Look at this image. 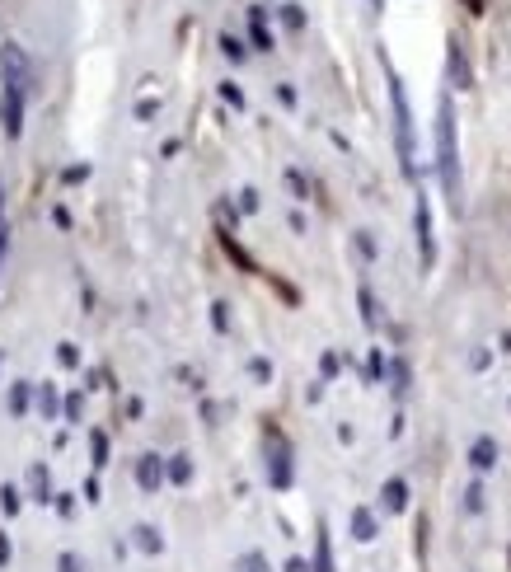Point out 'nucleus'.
I'll return each instance as SVG.
<instances>
[{
	"label": "nucleus",
	"mask_w": 511,
	"mask_h": 572,
	"mask_svg": "<svg viewBox=\"0 0 511 572\" xmlns=\"http://www.w3.org/2000/svg\"><path fill=\"white\" fill-rule=\"evenodd\" d=\"M436 169H441V183H446L451 207L460 212V146H455V108H451V99H441V108H436Z\"/></svg>",
	"instance_id": "1"
},
{
	"label": "nucleus",
	"mask_w": 511,
	"mask_h": 572,
	"mask_svg": "<svg viewBox=\"0 0 511 572\" xmlns=\"http://www.w3.org/2000/svg\"><path fill=\"white\" fill-rule=\"evenodd\" d=\"M389 76V103H394V136H399V160H404V174H413V113H409V94L399 85V76L385 66Z\"/></svg>",
	"instance_id": "2"
},
{
	"label": "nucleus",
	"mask_w": 511,
	"mask_h": 572,
	"mask_svg": "<svg viewBox=\"0 0 511 572\" xmlns=\"http://www.w3.org/2000/svg\"><path fill=\"white\" fill-rule=\"evenodd\" d=\"M418 244H422V263L432 268L436 244H432V212H427V202H418Z\"/></svg>",
	"instance_id": "3"
},
{
	"label": "nucleus",
	"mask_w": 511,
	"mask_h": 572,
	"mask_svg": "<svg viewBox=\"0 0 511 572\" xmlns=\"http://www.w3.org/2000/svg\"><path fill=\"white\" fill-rule=\"evenodd\" d=\"M451 80H455V90H469V66H465V56H460V43L451 38Z\"/></svg>",
	"instance_id": "4"
},
{
	"label": "nucleus",
	"mask_w": 511,
	"mask_h": 572,
	"mask_svg": "<svg viewBox=\"0 0 511 572\" xmlns=\"http://www.w3.org/2000/svg\"><path fill=\"white\" fill-rule=\"evenodd\" d=\"M469 460H474V469H488V464L497 460V446H492L488 437H483V441H474V450H469Z\"/></svg>",
	"instance_id": "5"
},
{
	"label": "nucleus",
	"mask_w": 511,
	"mask_h": 572,
	"mask_svg": "<svg viewBox=\"0 0 511 572\" xmlns=\"http://www.w3.org/2000/svg\"><path fill=\"white\" fill-rule=\"evenodd\" d=\"M385 506H389V511H399V506H404V483H385Z\"/></svg>",
	"instance_id": "6"
},
{
	"label": "nucleus",
	"mask_w": 511,
	"mask_h": 572,
	"mask_svg": "<svg viewBox=\"0 0 511 572\" xmlns=\"http://www.w3.org/2000/svg\"><path fill=\"white\" fill-rule=\"evenodd\" d=\"M221 47H226V56H230V61H239V56H244V47H239V43H235V38H230V33L221 38Z\"/></svg>",
	"instance_id": "7"
},
{
	"label": "nucleus",
	"mask_w": 511,
	"mask_h": 572,
	"mask_svg": "<svg viewBox=\"0 0 511 572\" xmlns=\"http://www.w3.org/2000/svg\"><path fill=\"white\" fill-rule=\"evenodd\" d=\"M352 521H357V535H362V539H371V530H375V526H371V516H366V511H357Z\"/></svg>",
	"instance_id": "8"
},
{
	"label": "nucleus",
	"mask_w": 511,
	"mask_h": 572,
	"mask_svg": "<svg viewBox=\"0 0 511 572\" xmlns=\"http://www.w3.org/2000/svg\"><path fill=\"white\" fill-rule=\"evenodd\" d=\"M141 479H146V483H159V464L146 460V464H141Z\"/></svg>",
	"instance_id": "9"
},
{
	"label": "nucleus",
	"mask_w": 511,
	"mask_h": 572,
	"mask_svg": "<svg viewBox=\"0 0 511 572\" xmlns=\"http://www.w3.org/2000/svg\"><path fill=\"white\" fill-rule=\"evenodd\" d=\"M469 10H474V14H478V10H483V0H469Z\"/></svg>",
	"instance_id": "10"
}]
</instances>
